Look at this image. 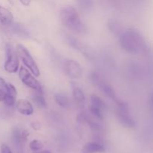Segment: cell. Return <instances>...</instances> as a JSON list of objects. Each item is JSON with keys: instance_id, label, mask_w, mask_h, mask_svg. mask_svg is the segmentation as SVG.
I'll return each instance as SVG.
<instances>
[{"instance_id": "cell-1", "label": "cell", "mask_w": 153, "mask_h": 153, "mask_svg": "<svg viewBox=\"0 0 153 153\" xmlns=\"http://www.w3.org/2000/svg\"><path fill=\"white\" fill-rule=\"evenodd\" d=\"M120 43L124 50L131 53L141 52L146 46L143 37L134 29H128L123 32L120 36Z\"/></svg>"}, {"instance_id": "cell-2", "label": "cell", "mask_w": 153, "mask_h": 153, "mask_svg": "<svg viewBox=\"0 0 153 153\" xmlns=\"http://www.w3.org/2000/svg\"><path fill=\"white\" fill-rule=\"evenodd\" d=\"M60 17L63 25L72 31L83 33L86 31V27L81 20L79 13L73 6H64L60 10Z\"/></svg>"}, {"instance_id": "cell-3", "label": "cell", "mask_w": 153, "mask_h": 153, "mask_svg": "<svg viewBox=\"0 0 153 153\" xmlns=\"http://www.w3.org/2000/svg\"><path fill=\"white\" fill-rule=\"evenodd\" d=\"M115 102L117 104V115L119 120L120 123L123 126L128 128H132L135 126V122L130 115L128 105L126 102L117 99Z\"/></svg>"}, {"instance_id": "cell-4", "label": "cell", "mask_w": 153, "mask_h": 153, "mask_svg": "<svg viewBox=\"0 0 153 153\" xmlns=\"http://www.w3.org/2000/svg\"><path fill=\"white\" fill-rule=\"evenodd\" d=\"M16 52L25 66L28 67L32 74H34L35 76H40V70L37 67V63L35 62L28 49L22 44H18L16 46Z\"/></svg>"}, {"instance_id": "cell-5", "label": "cell", "mask_w": 153, "mask_h": 153, "mask_svg": "<svg viewBox=\"0 0 153 153\" xmlns=\"http://www.w3.org/2000/svg\"><path fill=\"white\" fill-rule=\"evenodd\" d=\"M90 77H91V82L95 85L98 86L99 88L102 91L105 95L107 96L108 98L114 100V101L117 100L116 94H115V91L114 90V88L109 84L106 83L105 81H103L101 79L100 75H99V73H97L95 71L92 72L91 73V76Z\"/></svg>"}, {"instance_id": "cell-6", "label": "cell", "mask_w": 153, "mask_h": 153, "mask_svg": "<svg viewBox=\"0 0 153 153\" xmlns=\"http://www.w3.org/2000/svg\"><path fill=\"white\" fill-rule=\"evenodd\" d=\"M19 76L21 82L24 85H26L27 87L31 88L34 91H37V92H41V91H43L42 86L40 82L31 75V73L25 67H20L19 72Z\"/></svg>"}, {"instance_id": "cell-7", "label": "cell", "mask_w": 153, "mask_h": 153, "mask_svg": "<svg viewBox=\"0 0 153 153\" xmlns=\"http://www.w3.org/2000/svg\"><path fill=\"white\" fill-rule=\"evenodd\" d=\"M19 59L16 51L11 46H7V60L4 63V68L9 73H15L19 69Z\"/></svg>"}, {"instance_id": "cell-8", "label": "cell", "mask_w": 153, "mask_h": 153, "mask_svg": "<svg viewBox=\"0 0 153 153\" xmlns=\"http://www.w3.org/2000/svg\"><path fill=\"white\" fill-rule=\"evenodd\" d=\"M106 108V105L102 100L97 95L93 94L91 97L90 111L99 120L103 119V111Z\"/></svg>"}, {"instance_id": "cell-9", "label": "cell", "mask_w": 153, "mask_h": 153, "mask_svg": "<svg viewBox=\"0 0 153 153\" xmlns=\"http://www.w3.org/2000/svg\"><path fill=\"white\" fill-rule=\"evenodd\" d=\"M66 73L72 79H80L82 76V69L80 64L74 60H67L64 64Z\"/></svg>"}, {"instance_id": "cell-10", "label": "cell", "mask_w": 153, "mask_h": 153, "mask_svg": "<svg viewBox=\"0 0 153 153\" xmlns=\"http://www.w3.org/2000/svg\"><path fill=\"white\" fill-rule=\"evenodd\" d=\"M16 109L21 114L25 116H30L34 112V108L32 105L28 100H22V99H20L16 102Z\"/></svg>"}, {"instance_id": "cell-11", "label": "cell", "mask_w": 153, "mask_h": 153, "mask_svg": "<svg viewBox=\"0 0 153 153\" xmlns=\"http://www.w3.org/2000/svg\"><path fill=\"white\" fill-rule=\"evenodd\" d=\"M17 95L16 88L11 84H7V91L6 94L5 98H4V103L7 106L12 107L14 105L16 102V98Z\"/></svg>"}, {"instance_id": "cell-12", "label": "cell", "mask_w": 153, "mask_h": 153, "mask_svg": "<svg viewBox=\"0 0 153 153\" xmlns=\"http://www.w3.org/2000/svg\"><path fill=\"white\" fill-rule=\"evenodd\" d=\"M105 149L102 144L97 142L86 143L82 149V153H100L105 152Z\"/></svg>"}, {"instance_id": "cell-13", "label": "cell", "mask_w": 153, "mask_h": 153, "mask_svg": "<svg viewBox=\"0 0 153 153\" xmlns=\"http://www.w3.org/2000/svg\"><path fill=\"white\" fill-rule=\"evenodd\" d=\"M13 19L11 12L6 7L0 5V22L4 25H9L13 22Z\"/></svg>"}, {"instance_id": "cell-14", "label": "cell", "mask_w": 153, "mask_h": 153, "mask_svg": "<svg viewBox=\"0 0 153 153\" xmlns=\"http://www.w3.org/2000/svg\"><path fill=\"white\" fill-rule=\"evenodd\" d=\"M12 140H13V142L16 148H17L19 150H20L21 148H22V143L25 141V140L22 137V131L19 130L18 128H15L13 130V132H12Z\"/></svg>"}, {"instance_id": "cell-15", "label": "cell", "mask_w": 153, "mask_h": 153, "mask_svg": "<svg viewBox=\"0 0 153 153\" xmlns=\"http://www.w3.org/2000/svg\"><path fill=\"white\" fill-rule=\"evenodd\" d=\"M72 89H73V95L74 100L78 102H84L85 100V96L82 90L79 86L76 85H72Z\"/></svg>"}, {"instance_id": "cell-16", "label": "cell", "mask_w": 153, "mask_h": 153, "mask_svg": "<svg viewBox=\"0 0 153 153\" xmlns=\"http://www.w3.org/2000/svg\"><path fill=\"white\" fill-rule=\"evenodd\" d=\"M33 101L35 102V104L37 105V106L40 108H45L47 106V104H46V101L45 100V97L43 96V91L41 92H37V91H35V94L33 95L32 97Z\"/></svg>"}, {"instance_id": "cell-17", "label": "cell", "mask_w": 153, "mask_h": 153, "mask_svg": "<svg viewBox=\"0 0 153 153\" xmlns=\"http://www.w3.org/2000/svg\"><path fill=\"white\" fill-rule=\"evenodd\" d=\"M55 100L57 104L63 108H67L70 105L69 99L67 96L63 93H58L55 95Z\"/></svg>"}, {"instance_id": "cell-18", "label": "cell", "mask_w": 153, "mask_h": 153, "mask_svg": "<svg viewBox=\"0 0 153 153\" xmlns=\"http://www.w3.org/2000/svg\"><path fill=\"white\" fill-rule=\"evenodd\" d=\"M108 28L111 30L112 33L117 35H121L122 34V27H121L120 24L117 20L114 19H111L108 22Z\"/></svg>"}, {"instance_id": "cell-19", "label": "cell", "mask_w": 153, "mask_h": 153, "mask_svg": "<svg viewBox=\"0 0 153 153\" xmlns=\"http://www.w3.org/2000/svg\"><path fill=\"white\" fill-rule=\"evenodd\" d=\"M68 42L70 44V46L76 48V49H79V51H81V52H83V53H85V49H86V48H85L84 45L82 44L80 41H79L77 39L70 37V38L68 39Z\"/></svg>"}, {"instance_id": "cell-20", "label": "cell", "mask_w": 153, "mask_h": 153, "mask_svg": "<svg viewBox=\"0 0 153 153\" xmlns=\"http://www.w3.org/2000/svg\"><path fill=\"white\" fill-rule=\"evenodd\" d=\"M7 91V84L5 81L0 77V102H2L4 100Z\"/></svg>"}, {"instance_id": "cell-21", "label": "cell", "mask_w": 153, "mask_h": 153, "mask_svg": "<svg viewBox=\"0 0 153 153\" xmlns=\"http://www.w3.org/2000/svg\"><path fill=\"white\" fill-rule=\"evenodd\" d=\"M43 146H44V145H43V142L39 140H33L29 143V148L34 152L40 151L43 149Z\"/></svg>"}, {"instance_id": "cell-22", "label": "cell", "mask_w": 153, "mask_h": 153, "mask_svg": "<svg viewBox=\"0 0 153 153\" xmlns=\"http://www.w3.org/2000/svg\"><path fill=\"white\" fill-rule=\"evenodd\" d=\"M1 153H13L10 148L6 144H2L1 146Z\"/></svg>"}, {"instance_id": "cell-23", "label": "cell", "mask_w": 153, "mask_h": 153, "mask_svg": "<svg viewBox=\"0 0 153 153\" xmlns=\"http://www.w3.org/2000/svg\"><path fill=\"white\" fill-rule=\"evenodd\" d=\"M31 126L33 129L37 131V130H39L40 128V124L38 122H32L31 123Z\"/></svg>"}, {"instance_id": "cell-24", "label": "cell", "mask_w": 153, "mask_h": 153, "mask_svg": "<svg viewBox=\"0 0 153 153\" xmlns=\"http://www.w3.org/2000/svg\"><path fill=\"white\" fill-rule=\"evenodd\" d=\"M20 2L25 6H28L30 4V1H24V0H22V1H20Z\"/></svg>"}, {"instance_id": "cell-25", "label": "cell", "mask_w": 153, "mask_h": 153, "mask_svg": "<svg viewBox=\"0 0 153 153\" xmlns=\"http://www.w3.org/2000/svg\"><path fill=\"white\" fill-rule=\"evenodd\" d=\"M34 153H52V152H51V151L49 150H40V151H38V152H35Z\"/></svg>"}]
</instances>
